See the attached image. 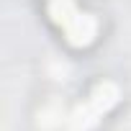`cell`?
<instances>
[{"label":"cell","mask_w":131,"mask_h":131,"mask_svg":"<svg viewBox=\"0 0 131 131\" xmlns=\"http://www.w3.org/2000/svg\"><path fill=\"white\" fill-rule=\"evenodd\" d=\"M51 13L54 18L67 28V36L72 44H88L95 36V21L90 16H82L75 10L72 0H54L51 3Z\"/></svg>","instance_id":"1"}]
</instances>
